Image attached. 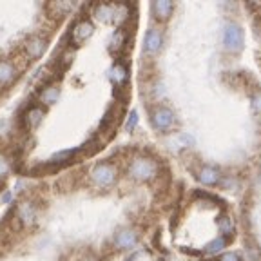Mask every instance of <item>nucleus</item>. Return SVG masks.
Masks as SVG:
<instances>
[{
	"mask_svg": "<svg viewBox=\"0 0 261 261\" xmlns=\"http://www.w3.org/2000/svg\"><path fill=\"white\" fill-rule=\"evenodd\" d=\"M252 107H254V111H256V113L261 114V93H256L252 96Z\"/></svg>",
	"mask_w": 261,
	"mask_h": 261,
	"instance_id": "20",
	"label": "nucleus"
},
{
	"mask_svg": "<svg viewBox=\"0 0 261 261\" xmlns=\"http://www.w3.org/2000/svg\"><path fill=\"white\" fill-rule=\"evenodd\" d=\"M42 118H44V109H40V107H33V109L25 114V122H28L29 127H37L38 123L42 122Z\"/></svg>",
	"mask_w": 261,
	"mask_h": 261,
	"instance_id": "13",
	"label": "nucleus"
},
{
	"mask_svg": "<svg viewBox=\"0 0 261 261\" xmlns=\"http://www.w3.org/2000/svg\"><path fill=\"white\" fill-rule=\"evenodd\" d=\"M163 44V37H162V33L158 31V29H149L145 35V42H143V45H145V51L147 53H158L160 47H162Z\"/></svg>",
	"mask_w": 261,
	"mask_h": 261,
	"instance_id": "7",
	"label": "nucleus"
},
{
	"mask_svg": "<svg viewBox=\"0 0 261 261\" xmlns=\"http://www.w3.org/2000/svg\"><path fill=\"white\" fill-rule=\"evenodd\" d=\"M20 216H22V220H33V216H35V214H33V208L29 207L28 203H24V207L20 208Z\"/></svg>",
	"mask_w": 261,
	"mask_h": 261,
	"instance_id": "19",
	"label": "nucleus"
},
{
	"mask_svg": "<svg viewBox=\"0 0 261 261\" xmlns=\"http://www.w3.org/2000/svg\"><path fill=\"white\" fill-rule=\"evenodd\" d=\"M111 78L114 80V84H118V86H122L123 82L127 80V69H125V65L122 64H116L111 69Z\"/></svg>",
	"mask_w": 261,
	"mask_h": 261,
	"instance_id": "14",
	"label": "nucleus"
},
{
	"mask_svg": "<svg viewBox=\"0 0 261 261\" xmlns=\"http://www.w3.org/2000/svg\"><path fill=\"white\" fill-rule=\"evenodd\" d=\"M245 44V37H243V29L238 24H227L223 29V45L227 51L230 53H240L243 49Z\"/></svg>",
	"mask_w": 261,
	"mask_h": 261,
	"instance_id": "1",
	"label": "nucleus"
},
{
	"mask_svg": "<svg viewBox=\"0 0 261 261\" xmlns=\"http://www.w3.org/2000/svg\"><path fill=\"white\" fill-rule=\"evenodd\" d=\"M60 96V89L58 87H49L47 91L42 93V102L44 103H55Z\"/></svg>",
	"mask_w": 261,
	"mask_h": 261,
	"instance_id": "16",
	"label": "nucleus"
},
{
	"mask_svg": "<svg viewBox=\"0 0 261 261\" xmlns=\"http://www.w3.org/2000/svg\"><path fill=\"white\" fill-rule=\"evenodd\" d=\"M225 245H227V238L220 236V238H216V240H212L211 243L205 247V252L207 254H218L225 249Z\"/></svg>",
	"mask_w": 261,
	"mask_h": 261,
	"instance_id": "15",
	"label": "nucleus"
},
{
	"mask_svg": "<svg viewBox=\"0 0 261 261\" xmlns=\"http://www.w3.org/2000/svg\"><path fill=\"white\" fill-rule=\"evenodd\" d=\"M93 31H94V28L89 20H80L74 25L73 33H71V44L78 45V44H82V42H86L87 38L93 35Z\"/></svg>",
	"mask_w": 261,
	"mask_h": 261,
	"instance_id": "5",
	"label": "nucleus"
},
{
	"mask_svg": "<svg viewBox=\"0 0 261 261\" xmlns=\"http://www.w3.org/2000/svg\"><path fill=\"white\" fill-rule=\"evenodd\" d=\"M8 169H9V165H8V160H6L4 156H0V176H2V174H6V172H8Z\"/></svg>",
	"mask_w": 261,
	"mask_h": 261,
	"instance_id": "22",
	"label": "nucleus"
},
{
	"mask_svg": "<svg viewBox=\"0 0 261 261\" xmlns=\"http://www.w3.org/2000/svg\"><path fill=\"white\" fill-rule=\"evenodd\" d=\"M156 171H158V165L151 158H136L129 167V174L135 179H140V181L154 178Z\"/></svg>",
	"mask_w": 261,
	"mask_h": 261,
	"instance_id": "2",
	"label": "nucleus"
},
{
	"mask_svg": "<svg viewBox=\"0 0 261 261\" xmlns=\"http://www.w3.org/2000/svg\"><path fill=\"white\" fill-rule=\"evenodd\" d=\"M198 179H200L203 185H216L220 181V172L212 167H203L198 174Z\"/></svg>",
	"mask_w": 261,
	"mask_h": 261,
	"instance_id": "10",
	"label": "nucleus"
},
{
	"mask_svg": "<svg viewBox=\"0 0 261 261\" xmlns=\"http://www.w3.org/2000/svg\"><path fill=\"white\" fill-rule=\"evenodd\" d=\"M91 179L98 187H109L111 184H114L116 179V171H114L113 165L109 163H100L96 167L91 171Z\"/></svg>",
	"mask_w": 261,
	"mask_h": 261,
	"instance_id": "3",
	"label": "nucleus"
},
{
	"mask_svg": "<svg viewBox=\"0 0 261 261\" xmlns=\"http://www.w3.org/2000/svg\"><path fill=\"white\" fill-rule=\"evenodd\" d=\"M113 11H114L113 6H106V4H102V6H98V9H96V16H98V18H100V20H111V16H113Z\"/></svg>",
	"mask_w": 261,
	"mask_h": 261,
	"instance_id": "17",
	"label": "nucleus"
},
{
	"mask_svg": "<svg viewBox=\"0 0 261 261\" xmlns=\"http://www.w3.org/2000/svg\"><path fill=\"white\" fill-rule=\"evenodd\" d=\"M138 241V234L135 230H130V228H125V230H120L114 238V245L122 250H127V249H133Z\"/></svg>",
	"mask_w": 261,
	"mask_h": 261,
	"instance_id": "6",
	"label": "nucleus"
},
{
	"mask_svg": "<svg viewBox=\"0 0 261 261\" xmlns=\"http://www.w3.org/2000/svg\"><path fill=\"white\" fill-rule=\"evenodd\" d=\"M218 227H220L221 234L225 236H230V234L234 232V221L230 216H227V214H221L220 220H218Z\"/></svg>",
	"mask_w": 261,
	"mask_h": 261,
	"instance_id": "12",
	"label": "nucleus"
},
{
	"mask_svg": "<svg viewBox=\"0 0 261 261\" xmlns=\"http://www.w3.org/2000/svg\"><path fill=\"white\" fill-rule=\"evenodd\" d=\"M136 123H138V113L136 111H130V114H129V120H127V125H125V129L129 130H133L136 127Z\"/></svg>",
	"mask_w": 261,
	"mask_h": 261,
	"instance_id": "18",
	"label": "nucleus"
},
{
	"mask_svg": "<svg viewBox=\"0 0 261 261\" xmlns=\"http://www.w3.org/2000/svg\"><path fill=\"white\" fill-rule=\"evenodd\" d=\"M15 78V67L11 62L2 60L0 62V86H6Z\"/></svg>",
	"mask_w": 261,
	"mask_h": 261,
	"instance_id": "11",
	"label": "nucleus"
},
{
	"mask_svg": "<svg viewBox=\"0 0 261 261\" xmlns=\"http://www.w3.org/2000/svg\"><path fill=\"white\" fill-rule=\"evenodd\" d=\"M220 261H240V256H238V254H234V252H227V254H223V256L220 257Z\"/></svg>",
	"mask_w": 261,
	"mask_h": 261,
	"instance_id": "21",
	"label": "nucleus"
},
{
	"mask_svg": "<svg viewBox=\"0 0 261 261\" xmlns=\"http://www.w3.org/2000/svg\"><path fill=\"white\" fill-rule=\"evenodd\" d=\"M25 51H28L29 58L37 60V58H40L42 55H44L45 40H44V38H40V37H33L31 40L28 42V45H25Z\"/></svg>",
	"mask_w": 261,
	"mask_h": 261,
	"instance_id": "8",
	"label": "nucleus"
},
{
	"mask_svg": "<svg viewBox=\"0 0 261 261\" xmlns=\"http://www.w3.org/2000/svg\"><path fill=\"white\" fill-rule=\"evenodd\" d=\"M151 120L158 130H169L174 125V113L169 107H156L151 114Z\"/></svg>",
	"mask_w": 261,
	"mask_h": 261,
	"instance_id": "4",
	"label": "nucleus"
},
{
	"mask_svg": "<svg viewBox=\"0 0 261 261\" xmlns=\"http://www.w3.org/2000/svg\"><path fill=\"white\" fill-rule=\"evenodd\" d=\"M172 9H174V4L169 2V0H158L152 4V13L158 20H167L169 16H171Z\"/></svg>",
	"mask_w": 261,
	"mask_h": 261,
	"instance_id": "9",
	"label": "nucleus"
}]
</instances>
